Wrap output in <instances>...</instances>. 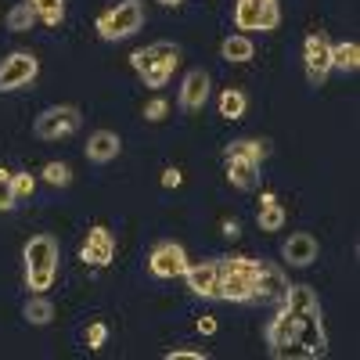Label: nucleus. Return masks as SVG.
<instances>
[{
	"instance_id": "nucleus-1",
	"label": "nucleus",
	"mask_w": 360,
	"mask_h": 360,
	"mask_svg": "<svg viewBox=\"0 0 360 360\" xmlns=\"http://www.w3.org/2000/svg\"><path fill=\"white\" fill-rule=\"evenodd\" d=\"M259 263L249 256H220L217 259V295L227 303H252Z\"/></svg>"
},
{
	"instance_id": "nucleus-2",
	"label": "nucleus",
	"mask_w": 360,
	"mask_h": 360,
	"mask_svg": "<svg viewBox=\"0 0 360 360\" xmlns=\"http://www.w3.org/2000/svg\"><path fill=\"white\" fill-rule=\"evenodd\" d=\"M22 256H25V285L37 295H44L54 285V274H58V242L51 234H37L25 242Z\"/></svg>"
},
{
	"instance_id": "nucleus-3",
	"label": "nucleus",
	"mask_w": 360,
	"mask_h": 360,
	"mask_svg": "<svg viewBox=\"0 0 360 360\" xmlns=\"http://www.w3.org/2000/svg\"><path fill=\"white\" fill-rule=\"evenodd\" d=\"M141 25H144V4L141 0H119L112 11H105L98 18V37L108 40V44L112 40H127V37L137 33Z\"/></svg>"
},
{
	"instance_id": "nucleus-4",
	"label": "nucleus",
	"mask_w": 360,
	"mask_h": 360,
	"mask_svg": "<svg viewBox=\"0 0 360 360\" xmlns=\"http://www.w3.org/2000/svg\"><path fill=\"white\" fill-rule=\"evenodd\" d=\"M266 349H270V356H278V360L303 356V353H299V339H295V317H292V310L285 303H281V310L270 317V324H266Z\"/></svg>"
},
{
	"instance_id": "nucleus-5",
	"label": "nucleus",
	"mask_w": 360,
	"mask_h": 360,
	"mask_svg": "<svg viewBox=\"0 0 360 360\" xmlns=\"http://www.w3.org/2000/svg\"><path fill=\"white\" fill-rule=\"evenodd\" d=\"M83 123V115L76 105H58V108H47L37 115V137L40 141H62V137H72Z\"/></svg>"
},
{
	"instance_id": "nucleus-6",
	"label": "nucleus",
	"mask_w": 360,
	"mask_h": 360,
	"mask_svg": "<svg viewBox=\"0 0 360 360\" xmlns=\"http://www.w3.org/2000/svg\"><path fill=\"white\" fill-rule=\"evenodd\" d=\"M234 22H238V29L270 33V29H278V22H281V8H278V0H238Z\"/></svg>"
},
{
	"instance_id": "nucleus-7",
	"label": "nucleus",
	"mask_w": 360,
	"mask_h": 360,
	"mask_svg": "<svg viewBox=\"0 0 360 360\" xmlns=\"http://www.w3.org/2000/svg\"><path fill=\"white\" fill-rule=\"evenodd\" d=\"M40 72V62L29 51H15L4 58V65H0V94H11V90H22L37 79Z\"/></svg>"
},
{
	"instance_id": "nucleus-8",
	"label": "nucleus",
	"mask_w": 360,
	"mask_h": 360,
	"mask_svg": "<svg viewBox=\"0 0 360 360\" xmlns=\"http://www.w3.org/2000/svg\"><path fill=\"white\" fill-rule=\"evenodd\" d=\"M303 65H307V83L324 86L328 72H332V40L324 33H310L303 44Z\"/></svg>"
},
{
	"instance_id": "nucleus-9",
	"label": "nucleus",
	"mask_w": 360,
	"mask_h": 360,
	"mask_svg": "<svg viewBox=\"0 0 360 360\" xmlns=\"http://www.w3.org/2000/svg\"><path fill=\"white\" fill-rule=\"evenodd\" d=\"M188 266V252L180 249L176 242H159L148 256V270H152L155 278H180Z\"/></svg>"
},
{
	"instance_id": "nucleus-10",
	"label": "nucleus",
	"mask_w": 360,
	"mask_h": 360,
	"mask_svg": "<svg viewBox=\"0 0 360 360\" xmlns=\"http://www.w3.org/2000/svg\"><path fill=\"white\" fill-rule=\"evenodd\" d=\"M285 292H288V278L281 274V266H274V263H259L252 303H285Z\"/></svg>"
},
{
	"instance_id": "nucleus-11",
	"label": "nucleus",
	"mask_w": 360,
	"mask_h": 360,
	"mask_svg": "<svg viewBox=\"0 0 360 360\" xmlns=\"http://www.w3.org/2000/svg\"><path fill=\"white\" fill-rule=\"evenodd\" d=\"M86 263H94V266H108L112 256H115V242H112V234L108 227H90L86 231V242H83V252H79Z\"/></svg>"
},
{
	"instance_id": "nucleus-12",
	"label": "nucleus",
	"mask_w": 360,
	"mask_h": 360,
	"mask_svg": "<svg viewBox=\"0 0 360 360\" xmlns=\"http://www.w3.org/2000/svg\"><path fill=\"white\" fill-rule=\"evenodd\" d=\"M188 281V288L202 299H213L217 295V259H202V263H188L184 274H180Z\"/></svg>"
},
{
	"instance_id": "nucleus-13",
	"label": "nucleus",
	"mask_w": 360,
	"mask_h": 360,
	"mask_svg": "<svg viewBox=\"0 0 360 360\" xmlns=\"http://www.w3.org/2000/svg\"><path fill=\"white\" fill-rule=\"evenodd\" d=\"M209 98V72L202 69H191L184 76V83H180V108L184 112H198Z\"/></svg>"
},
{
	"instance_id": "nucleus-14",
	"label": "nucleus",
	"mask_w": 360,
	"mask_h": 360,
	"mask_svg": "<svg viewBox=\"0 0 360 360\" xmlns=\"http://www.w3.org/2000/svg\"><path fill=\"white\" fill-rule=\"evenodd\" d=\"M317 238L314 234H303V231H299V234H292L288 238V242H285V249H281V256L292 263V266H310L314 259H317Z\"/></svg>"
},
{
	"instance_id": "nucleus-15",
	"label": "nucleus",
	"mask_w": 360,
	"mask_h": 360,
	"mask_svg": "<svg viewBox=\"0 0 360 360\" xmlns=\"http://www.w3.org/2000/svg\"><path fill=\"white\" fill-rule=\"evenodd\" d=\"M119 148H123L119 134H112V130H98V134H90V141H86V159H90V162H98V166H105V162H112V159L119 155Z\"/></svg>"
},
{
	"instance_id": "nucleus-16",
	"label": "nucleus",
	"mask_w": 360,
	"mask_h": 360,
	"mask_svg": "<svg viewBox=\"0 0 360 360\" xmlns=\"http://www.w3.org/2000/svg\"><path fill=\"white\" fill-rule=\"evenodd\" d=\"M227 180L238 191H252L259 184V166L249 159H227Z\"/></svg>"
},
{
	"instance_id": "nucleus-17",
	"label": "nucleus",
	"mask_w": 360,
	"mask_h": 360,
	"mask_svg": "<svg viewBox=\"0 0 360 360\" xmlns=\"http://www.w3.org/2000/svg\"><path fill=\"white\" fill-rule=\"evenodd\" d=\"M332 69H339V72H356L360 69V47L353 40L332 44Z\"/></svg>"
},
{
	"instance_id": "nucleus-18",
	"label": "nucleus",
	"mask_w": 360,
	"mask_h": 360,
	"mask_svg": "<svg viewBox=\"0 0 360 360\" xmlns=\"http://www.w3.org/2000/svg\"><path fill=\"white\" fill-rule=\"evenodd\" d=\"M270 155V148H266V141H249V137H242V141H234L231 148H227V159H249V162H263Z\"/></svg>"
},
{
	"instance_id": "nucleus-19",
	"label": "nucleus",
	"mask_w": 360,
	"mask_h": 360,
	"mask_svg": "<svg viewBox=\"0 0 360 360\" xmlns=\"http://www.w3.org/2000/svg\"><path fill=\"white\" fill-rule=\"evenodd\" d=\"M220 54H224V62H249L252 58V40L245 33H234L220 44Z\"/></svg>"
},
{
	"instance_id": "nucleus-20",
	"label": "nucleus",
	"mask_w": 360,
	"mask_h": 360,
	"mask_svg": "<svg viewBox=\"0 0 360 360\" xmlns=\"http://www.w3.org/2000/svg\"><path fill=\"white\" fill-rule=\"evenodd\" d=\"M29 4H33L37 18L44 25H51V29H58L65 22V0H29Z\"/></svg>"
},
{
	"instance_id": "nucleus-21",
	"label": "nucleus",
	"mask_w": 360,
	"mask_h": 360,
	"mask_svg": "<svg viewBox=\"0 0 360 360\" xmlns=\"http://www.w3.org/2000/svg\"><path fill=\"white\" fill-rule=\"evenodd\" d=\"M33 22H37V11H33L29 0H18V4L8 11V29H11V33H29Z\"/></svg>"
},
{
	"instance_id": "nucleus-22",
	"label": "nucleus",
	"mask_w": 360,
	"mask_h": 360,
	"mask_svg": "<svg viewBox=\"0 0 360 360\" xmlns=\"http://www.w3.org/2000/svg\"><path fill=\"white\" fill-rule=\"evenodd\" d=\"M256 224H259V231H281V227H285V209H281V202H263L259 213H256Z\"/></svg>"
},
{
	"instance_id": "nucleus-23",
	"label": "nucleus",
	"mask_w": 360,
	"mask_h": 360,
	"mask_svg": "<svg viewBox=\"0 0 360 360\" xmlns=\"http://www.w3.org/2000/svg\"><path fill=\"white\" fill-rule=\"evenodd\" d=\"M25 321H29V324H37V328L51 324V321H54V307H51V299H44V295L29 299V303H25Z\"/></svg>"
},
{
	"instance_id": "nucleus-24",
	"label": "nucleus",
	"mask_w": 360,
	"mask_h": 360,
	"mask_svg": "<svg viewBox=\"0 0 360 360\" xmlns=\"http://www.w3.org/2000/svg\"><path fill=\"white\" fill-rule=\"evenodd\" d=\"M245 105H249V101H245L242 90H224V94H220V115L231 119V123L245 115Z\"/></svg>"
},
{
	"instance_id": "nucleus-25",
	"label": "nucleus",
	"mask_w": 360,
	"mask_h": 360,
	"mask_svg": "<svg viewBox=\"0 0 360 360\" xmlns=\"http://www.w3.org/2000/svg\"><path fill=\"white\" fill-rule=\"evenodd\" d=\"M11 188H15V202H25V198H33L37 180L33 173H11Z\"/></svg>"
},
{
	"instance_id": "nucleus-26",
	"label": "nucleus",
	"mask_w": 360,
	"mask_h": 360,
	"mask_svg": "<svg viewBox=\"0 0 360 360\" xmlns=\"http://www.w3.org/2000/svg\"><path fill=\"white\" fill-rule=\"evenodd\" d=\"M15 202V188H11V169H0V213H11Z\"/></svg>"
},
{
	"instance_id": "nucleus-27",
	"label": "nucleus",
	"mask_w": 360,
	"mask_h": 360,
	"mask_svg": "<svg viewBox=\"0 0 360 360\" xmlns=\"http://www.w3.org/2000/svg\"><path fill=\"white\" fill-rule=\"evenodd\" d=\"M44 180H47V184H54V188H65L69 180H72V173H69L65 162H47L44 166Z\"/></svg>"
},
{
	"instance_id": "nucleus-28",
	"label": "nucleus",
	"mask_w": 360,
	"mask_h": 360,
	"mask_svg": "<svg viewBox=\"0 0 360 360\" xmlns=\"http://www.w3.org/2000/svg\"><path fill=\"white\" fill-rule=\"evenodd\" d=\"M105 339H108V324L94 321V324L86 328V349H101V346H105Z\"/></svg>"
},
{
	"instance_id": "nucleus-29",
	"label": "nucleus",
	"mask_w": 360,
	"mask_h": 360,
	"mask_svg": "<svg viewBox=\"0 0 360 360\" xmlns=\"http://www.w3.org/2000/svg\"><path fill=\"white\" fill-rule=\"evenodd\" d=\"M166 112H169V105H166L162 98H155V101H148V105H144V119H148V123H162Z\"/></svg>"
},
{
	"instance_id": "nucleus-30",
	"label": "nucleus",
	"mask_w": 360,
	"mask_h": 360,
	"mask_svg": "<svg viewBox=\"0 0 360 360\" xmlns=\"http://www.w3.org/2000/svg\"><path fill=\"white\" fill-rule=\"evenodd\" d=\"M166 360H205V353L202 349H169Z\"/></svg>"
},
{
	"instance_id": "nucleus-31",
	"label": "nucleus",
	"mask_w": 360,
	"mask_h": 360,
	"mask_svg": "<svg viewBox=\"0 0 360 360\" xmlns=\"http://www.w3.org/2000/svg\"><path fill=\"white\" fill-rule=\"evenodd\" d=\"M180 180H184V176H180V169H162V188H180Z\"/></svg>"
},
{
	"instance_id": "nucleus-32",
	"label": "nucleus",
	"mask_w": 360,
	"mask_h": 360,
	"mask_svg": "<svg viewBox=\"0 0 360 360\" xmlns=\"http://www.w3.org/2000/svg\"><path fill=\"white\" fill-rule=\"evenodd\" d=\"M198 332L202 335H217V321L213 317H198Z\"/></svg>"
},
{
	"instance_id": "nucleus-33",
	"label": "nucleus",
	"mask_w": 360,
	"mask_h": 360,
	"mask_svg": "<svg viewBox=\"0 0 360 360\" xmlns=\"http://www.w3.org/2000/svg\"><path fill=\"white\" fill-rule=\"evenodd\" d=\"M224 234H227V238H238V234H242V227H238L234 220H224Z\"/></svg>"
},
{
	"instance_id": "nucleus-34",
	"label": "nucleus",
	"mask_w": 360,
	"mask_h": 360,
	"mask_svg": "<svg viewBox=\"0 0 360 360\" xmlns=\"http://www.w3.org/2000/svg\"><path fill=\"white\" fill-rule=\"evenodd\" d=\"M159 4H162V8H180L184 0H159Z\"/></svg>"
}]
</instances>
